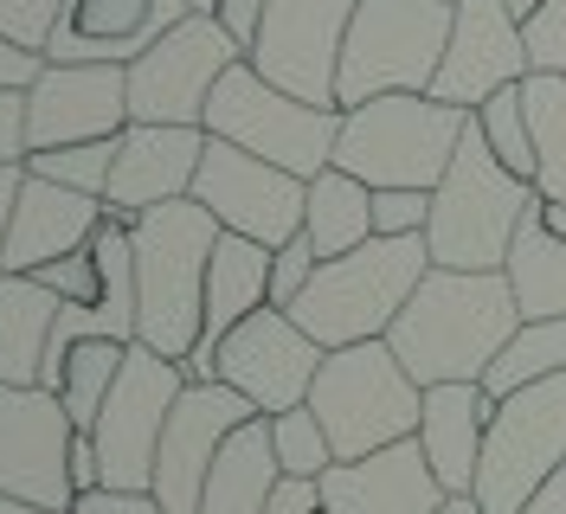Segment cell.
<instances>
[{"label":"cell","instance_id":"6da1fadb","mask_svg":"<svg viewBox=\"0 0 566 514\" xmlns=\"http://www.w3.org/2000/svg\"><path fill=\"white\" fill-rule=\"evenodd\" d=\"M522 308L502 271H424L412 303L387 328V347L419 386H451V379H483L495 354L515 342Z\"/></svg>","mask_w":566,"mask_h":514},{"label":"cell","instance_id":"7a4b0ae2","mask_svg":"<svg viewBox=\"0 0 566 514\" xmlns=\"http://www.w3.org/2000/svg\"><path fill=\"white\" fill-rule=\"evenodd\" d=\"M219 219L193 200L148 206L129 219V251H136V342L187 360L207 335V264L219 244Z\"/></svg>","mask_w":566,"mask_h":514},{"label":"cell","instance_id":"3957f363","mask_svg":"<svg viewBox=\"0 0 566 514\" xmlns=\"http://www.w3.org/2000/svg\"><path fill=\"white\" fill-rule=\"evenodd\" d=\"M534 200H541L534 180L502 168L483 129H476V116H470L444 180L431 187V225H424L431 264L438 271H502Z\"/></svg>","mask_w":566,"mask_h":514},{"label":"cell","instance_id":"277c9868","mask_svg":"<svg viewBox=\"0 0 566 514\" xmlns=\"http://www.w3.org/2000/svg\"><path fill=\"white\" fill-rule=\"evenodd\" d=\"M463 129H470V109L438 103L431 91H392V97L342 109L335 168L367 187H438Z\"/></svg>","mask_w":566,"mask_h":514},{"label":"cell","instance_id":"5b68a950","mask_svg":"<svg viewBox=\"0 0 566 514\" xmlns=\"http://www.w3.org/2000/svg\"><path fill=\"white\" fill-rule=\"evenodd\" d=\"M431 271V244L424 239H367L348 258L316 264L310 290L296 296V322L322 347H354V342H387L399 308L412 303V290Z\"/></svg>","mask_w":566,"mask_h":514},{"label":"cell","instance_id":"8992f818","mask_svg":"<svg viewBox=\"0 0 566 514\" xmlns=\"http://www.w3.org/2000/svg\"><path fill=\"white\" fill-rule=\"evenodd\" d=\"M419 406L424 386L399 367V354L387 342L328 347L316 386H310V411L322 418V431L335 444V463L419 438Z\"/></svg>","mask_w":566,"mask_h":514},{"label":"cell","instance_id":"52a82bcc","mask_svg":"<svg viewBox=\"0 0 566 514\" xmlns=\"http://www.w3.org/2000/svg\"><path fill=\"white\" fill-rule=\"evenodd\" d=\"M200 129L219 141H232V148H245V155H264L271 168H290L296 180H316L322 168H335L342 109L290 97L251 59H239V65L212 84V103H207V123Z\"/></svg>","mask_w":566,"mask_h":514},{"label":"cell","instance_id":"ba28073f","mask_svg":"<svg viewBox=\"0 0 566 514\" xmlns=\"http://www.w3.org/2000/svg\"><path fill=\"white\" fill-rule=\"evenodd\" d=\"M451 20H458V0H360L342 45L335 103L354 109L392 91H431L451 45Z\"/></svg>","mask_w":566,"mask_h":514},{"label":"cell","instance_id":"9c48e42d","mask_svg":"<svg viewBox=\"0 0 566 514\" xmlns=\"http://www.w3.org/2000/svg\"><path fill=\"white\" fill-rule=\"evenodd\" d=\"M560 463H566V374H554L509 392V399H495L483 463H476V508L522 514L528 495Z\"/></svg>","mask_w":566,"mask_h":514},{"label":"cell","instance_id":"30bf717a","mask_svg":"<svg viewBox=\"0 0 566 514\" xmlns=\"http://www.w3.org/2000/svg\"><path fill=\"white\" fill-rule=\"evenodd\" d=\"M180 392H187V367L129 342L123 374H116L104 411L91 424V444H97L109 489H155V450H161V431H168V411H175Z\"/></svg>","mask_w":566,"mask_h":514},{"label":"cell","instance_id":"8fae6325","mask_svg":"<svg viewBox=\"0 0 566 514\" xmlns=\"http://www.w3.org/2000/svg\"><path fill=\"white\" fill-rule=\"evenodd\" d=\"M245 59L219 13H187L129 65V123H207L212 84Z\"/></svg>","mask_w":566,"mask_h":514},{"label":"cell","instance_id":"7c38bea8","mask_svg":"<svg viewBox=\"0 0 566 514\" xmlns=\"http://www.w3.org/2000/svg\"><path fill=\"white\" fill-rule=\"evenodd\" d=\"M193 200L207 206L226 232L277 251V244H290L303 232L310 180H296L290 168H271L264 155H245L232 141L207 136V155H200V174H193Z\"/></svg>","mask_w":566,"mask_h":514},{"label":"cell","instance_id":"4fadbf2b","mask_svg":"<svg viewBox=\"0 0 566 514\" xmlns=\"http://www.w3.org/2000/svg\"><path fill=\"white\" fill-rule=\"evenodd\" d=\"M354 7L360 0H271L245 59L290 97L342 109L335 77H342V45H348Z\"/></svg>","mask_w":566,"mask_h":514},{"label":"cell","instance_id":"5bb4252c","mask_svg":"<svg viewBox=\"0 0 566 514\" xmlns=\"http://www.w3.org/2000/svg\"><path fill=\"white\" fill-rule=\"evenodd\" d=\"M71 411L45 386H0V495L33 508H71Z\"/></svg>","mask_w":566,"mask_h":514},{"label":"cell","instance_id":"9a60e30c","mask_svg":"<svg viewBox=\"0 0 566 514\" xmlns=\"http://www.w3.org/2000/svg\"><path fill=\"white\" fill-rule=\"evenodd\" d=\"M328 347L290 315V308H258L245 315L226 342H219V379L239 386L264 418H277L290 406H310V386H316Z\"/></svg>","mask_w":566,"mask_h":514},{"label":"cell","instance_id":"2e32d148","mask_svg":"<svg viewBox=\"0 0 566 514\" xmlns=\"http://www.w3.org/2000/svg\"><path fill=\"white\" fill-rule=\"evenodd\" d=\"M245 418H258V406H251L239 386H226V379H187V392L168 411L161 450H155V489L148 495L161 502V514H200L212 457H219V444Z\"/></svg>","mask_w":566,"mask_h":514},{"label":"cell","instance_id":"e0dca14e","mask_svg":"<svg viewBox=\"0 0 566 514\" xmlns=\"http://www.w3.org/2000/svg\"><path fill=\"white\" fill-rule=\"evenodd\" d=\"M534 59L528 39H522V20L509 0H458V20H451V45H444V65L431 77V97L458 103V109H483L495 91L509 84H528Z\"/></svg>","mask_w":566,"mask_h":514},{"label":"cell","instance_id":"ac0fdd59","mask_svg":"<svg viewBox=\"0 0 566 514\" xmlns=\"http://www.w3.org/2000/svg\"><path fill=\"white\" fill-rule=\"evenodd\" d=\"M129 129V65H52L27 91V155Z\"/></svg>","mask_w":566,"mask_h":514},{"label":"cell","instance_id":"d6986e66","mask_svg":"<svg viewBox=\"0 0 566 514\" xmlns=\"http://www.w3.org/2000/svg\"><path fill=\"white\" fill-rule=\"evenodd\" d=\"M200 155H207V129H193V123H129L116 136V168H109L104 206L136 219L148 206L187 200Z\"/></svg>","mask_w":566,"mask_h":514},{"label":"cell","instance_id":"ffe728a7","mask_svg":"<svg viewBox=\"0 0 566 514\" xmlns=\"http://www.w3.org/2000/svg\"><path fill=\"white\" fill-rule=\"evenodd\" d=\"M187 13L193 0H71L59 33L45 39V59L52 65H136Z\"/></svg>","mask_w":566,"mask_h":514},{"label":"cell","instance_id":"44dd1931","mask_svg":"<svg viewBox=\"0 0 566 514\" xmlns=\"http://www.w3.org/2000/svg\"><path fill=\"white\" fill-rule=\"evenodd\" d=\"M316 495H322V514H438L451 502L444 482L431 476L419 438L322 470Z\"/></svg>","mask_w":566,"mask_h":514},{"label":"cell","instance_id":"7402d4cb","mask_svg":"<svg viewBox=\"0 0 566 514\" xmlns=\"http://www.w3.org/2000/svg\"><path fill=\"white\" fill-rule=\"evenodd\" d=\"M104 219L109 206L97 193H77V187L27 174V187L13 200V225H7V276H33L45 264L71 258V251H84Z\"/></svg>","mask_w":566,"mask_h":514},{"label":"cell","instance_id":"603a6c76","mask_svg":"<svg viewBox=\"0 0 566 514\" xmlns=\"http://www.w3.org/2000/svg\"><path fill=\"white\" fill-rule=\"evenodd\" d=\"M490 418H495V392L483 379L424 386L419 450H424V463H431V476L444 482V495H476V463H483Z\"/></svg>","mask_w":566,"mask_h":514},{"label":"cell","instance_id":"cb8c5ba5","mask_svg":"<svg viewBox=\"0 0 566 514\" xmlns=\"http://www.w3.org/2000/svg\"><path fill=\"white\" fill-rule=\"evenodd\" d=\"M277 489H283V463H277V444H271V418L258 411L219 444L200 514H271Z\"/></svg>","mask_w":566,"mask_h":514},{"label":"cell","instance_id":"d4e9b609","mask_svg":"<svg viewBox=\"0 0 566 514\" xmlns=\"http://www.w3.org/2000/svg\"><path fill=\"white\" fill-rule=\"evenodd\" d=\"M264 303H271V244L219 232L212 264H207V335L200 342H226Z\"/></svg>","mask_w":566,"mask_h":514},{"label":"cell","instance_id":"484cf974","mask_svg":"<svg viewBox=\"0 0 566 514\" xmlns=\"http://www.w3.org/2000/svg\"><path fill=\"white\" fill-rule=\"evenodd\" d=\"M59 308V290L39 276H0V386H39Z\"/></svg>","mask_w":566,"mask_h":514},{"label":"cell","instance_id":"4316f807","mask_svg":"<svg viewBox=\"0 0 566 514\" xmlns=\"http://www.w3.org/2000/svg\"><path fill=\"white\" fill-rule=\"evenodd\" d=\"M502 276H509V290H515L522 322H554V315H566V239L547 232L541 200L528 206L522 232H515V244H509Z\"/></svg>","mask_w":566,"mask_h":514},{"label":"cell","instance_id":"83f0119b","mask_svg":"<svg viewBox=\"0 0 566 514\" xmlns=\"http://www.w3.org/2000/svg\"><path fill=\"white\" fill-rule=\"evenodd\" d=\"M303 239L316 244V258H348L374 239V187L342 168H322L310 180V212H303Z\"/></svg>","mask_w":566,"mask_h":514},{"label":"cell","instance_id":"f1b7e54d","mask_svg":"<svg viewBox=\"0 0 566 514\" xmlns=\"http://www.w3.org/2000/svg\"><path fill=\"white\" fill-rule=\"evenodd\" d=\"M528 97V123H534V193L541 200H566V77L560 71H534L522 84Z\"/></svg>","mask_w":566,"mask_h":514},{"label":"cell","instance_id":"f546056e","mask_svg":"<svg viewBox=\"0 0 566 514\" xmlns=\"http://www.w3.org/2000/svg\"><path fill=\"white\" fill-rule=\"evenodd\" d=\"M554 374H566V315H554V322H522L515 342L502 347L495 367L483 374V386H490L495 399H509V392H522L534 379H554Z\"/></svg>","mask_w":566,"mask_h":514},{"label":"cell","instance_id":"4dcf8cb0","mask_svg":"<svg viewBox=\"0 0 566 514\" xmlns=\"http://www.w3.org/2000/svg\"><path fill=\"white\" fill-rule=\"evenodd\" d=\"M123 354H129V342H77L65 354L59 399H65V411H71V424H77V431H91V424H97L109 386H116V374H123Z\"/></svg>","mask_w":566,"mask_h":514},{"label":"cell","instance_id":"1f68e13d","mask_svg":"<svg viewBox=\"0 0 566 514\" xmlns=\"http://www.w3.org/2000/svg\"><path fill=\"white\" fill-rule=\"evenodd\" d=\"M476 129H483V141L495 148V161H502V168L522 174V180H534L541 155H534V123H528V97H522V84L495 91V97L476 109Z\"/></svg>","mask_w":566,"mask_h":514},{"label":"cell","instance_id":"d6a6232c","mask_svg":"<svg viewBox=\"0 0 566 514\" xmlns=\"http://www.w3.org/2000/svg\"><path fill=\"white\" fill-rule=\"evenodd\" d=\"M271 444H277V463L283 476L296 482H322V470H335V444L322 431V418L310 406H290L271 418Z\"/></svg>","mask_w":566,"mask_h":514},{"label":"cell","instance_id":"836d02e7","mask_svg":"<svg viewBox=\"0 0 566 514\" xmlns=\"http://www.w3.org/2000/svg\"><path fill=\"white\" fill-rule=\"evenodd\" d=\"M109 168H116V136L27 155V174H39V180H59V187H77V193H97V200L109 193Z\"/></svg>","mask_w":566,"mask_h":514},{"label":"cell","instance_id":"e575fe53","mask_svg":"<svg viewBox=\"0 0 566 514\" xmlns=\"http://www.w3.org/2000/svg\"><path fill=\"white\" fill-rule=\"evenodd\" d=\"M431 187H374V239H424Z\"/></svg>","mask_w":566,"mask_h":514},{"label":"cell","instance_id":"d590c367","mask_svg":"<svg viewBox=\"0 0 566 514\" xmlns=\"http://www.w3.org/2000/svg\"><path fill=\"white\" fill-rule=\"evenodd\" d=\"M65 7H71V0H0V33L13 39V45L45 52V39L59 33Z\"/></svg>","mask_w":566,"mask_h":514},{"label":"cell","instance_id":"8d00e7d4","mask_svg":"<svg viewBox=\"0 0 566 514\" xmlns=\"http://www.w3.org/2000/svg\"><path fill=\"white\" fill-rule=\"evenodd\" d=\"M522 39H528L534 71H560L566 77V0H541L522 20Z\"/></svg>","mask_w":566,"mask_h":514},{"label":"cell","instance_id":"74e56055","mask_svg":"<svg viewBox=\"0 0 566 514\" xmlns=\"http://www.w3.org/2000/svg\"><path fill=\"white\" fill-rule=\"evenodd\" d=\"M316 264L322 258H316V244L303 239V232H296L290 244H277V251H271V308H296V296L310 290Z\"/></svg>","mask_w":566,"mask_h":514},{"label":"cell","instance_id":"f35d334b","mask_svg":"<svg viewBox=\"0 0 566 514\" xmlns=\"http://www.w3.org/2000/svg\"><path fill=\"white\" fill-rule=\"evenodd\" d=\"M45 290H59V303H91L97 290H104V271H97V251L84 244V251H71V258H59V264H45V271H33Z\"/></svg>","mask_w":566,"mask_h":514},{"label":"cell","instance_id":"ab89813d","mask_svg":"<svg viewBox=\"0 0 566 514\" xmlns=\"http://www.w3.org/2000/svg\"><path fill=\"white\" fill-rule=\"evenodd\" d=\"M71 514H161V502L148 495V489H84L77 502H71Z\"/></svg>","mask_w":566,"mask_h":514},{"label":"cell","instance_id":"60d3db41","mask_svg":"<svg viewBox=\"0 0 566 514\" xmlns=\"http://www.w3.org/2000/svg\"><path fill=\"white\" fill-rule=\"evenodd\" d=\"M27 161V91H0V168Z\"/></svg>","mask_w":566,"mask_h":514},{"label":"cell","instance_id":"b9f144b4","mask_svg":"<svg viewBox=\"0 0 566 514\" xmlns=\"http://www.w3.org/2000/svg\"><path fill=\"white\" fill-rule=\"evenodd\" d=\"M39 71H45V52H33V45H13V39L0 33V91H33Z\"/></svg>","mask_w":566,"mask_h":514},{"label":"cell","instance_id":"7bdbcfd3","mask_svg":"<svg viewBox=\"0 0 566 514\" xmlns=\"http://www.w3.org/2000/svg\"><path fill=\"white\" fill-rule=\"evenodd\" d=\"M264 7H271V0H219L212 13H219V27H226V33H232V39H239V45L251 52V39H258V20H264Z\"/></svg>","mask_w":566,"mask_h":514},{"label":"cell","instance_id":"ee69618b","mask_svg":"<svg viewBox=\"0 0 566 514\" xmlns=\"http://www.w3.org/2000/svg\"><path fill=\"white\" fill-rule=\"evenodd\" d=\"M271 514H322V495H316V482H296V476H283V489H277V502H271Z\"/></svg>","mask_w":566,"mask_h":514},{"label":"cell","instance_id":"f6af8a7d","mask_svg":"<svg viewBox=\"0 0 566 514\" xmlns=\"http://www.w3.org/2000/svg\"><path fill=\"white\" fill-rule=\"evenodd\" d=\"M522 514H566V463H560V470H554L547 482H541V489H534Z\"/></svg>","mask_w":566,"mask_h":514},{"label":"cell","instance_id":"bcb514c9","mask_svg":"<svg viewBox=\"0 0 566 514\" xmlns=\"http://www.w3.org/2000/svg\"><path fill=\"white\" fill-rule=\"evenodd\" d=\"M541 219H547L554 239H566V200H541Z\"/></svg>","mask_w":566,"mask_h":514},{"label":"cell","instance_id":"7dc6e473","mask_svg":"<svg viewBox=\"0 0 566 514\" xmlns=\"http://www.w3.org/2000/svg\"><path fill=\"white\" fill-rule=\"evenodd\" d=\"M0 514H71V508H33V502H13V495H0Z\"/></svg>","mask_w":566,"mask_h":514},{"label":"cell","instance_id":"c3c4849f","mask_svg":"<svg viewBox=\"0 0 566 514\" xmlns=\"http://www.w3.org/2000/svg\"><path fill=\"white\" fill-rule=\"evenodd\" d=\"M509 7H515V20H528V13L541 7V0H509Z\"/></svg>","mask_w":566,"mask_h":514},{"label":"cell","instance_id":"681fc988","mask_svg":"<svg viewBox=\"0 0 566 514\" xmlns=\"http://www.w3.org/2000/svg\"><path fill=\"white\" fill-rule=\"evenodd\" d=\"M212 7H219V0H193V13H212Z\"/></svg>","mask_w":566,"mask_h":514},{"label":"cell","instance_id":"f907efd6","mask_svg":"<svg viewBox=\"0 0 566 514\" xmlns=\"http://www.w3.org/2000/svg\"><path fill=\"white\" fill-rule=\"evenodd\" d=\"M470 514H483V508H470Z\"/></svg>","mask_w":566,"mask_h":514}]
</instances>
